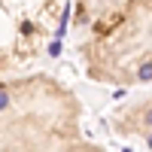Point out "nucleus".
Wrapping results in <instances>:
<instances>
[{"instance_id": "f03ea898", "label": "nucleus", "mask_w": 152, "mask_h": 152, "mask_svg": "<svg viewBox=\"0 0 152 152\" xmlns=\"http://www.w3.org/2000/svg\"><path fill=\"white\" fill-rule=\"evenodd\" d=\"M82 70L100 85L152 82V0H125L76 37Z\"/></svg>"}, {"instance_id": "f257e3e1", "label": "nucleus", "mask_w": 152, "mask_h": 152, "mask_svg": "<svg viewBox=\"0 0 152 152\" xmlns=\"http://www.w3.org/2000/svg\"><path fill=\"white\" fill-rule=\"evenodd\" d=\"M0 152H107L82 131V107L55 76L0 79Z\"/></svg>"}, {"instance_id": "20e7f679", "label": "nucleus", "mask_w": 152, "mask_h": 152, "mask_svg": "<svg viewBox=\"0 0 152 152\" xmlns=\"http://www.w3.org/2000/svg\"><path fill=\"white\" fill-rule=\"evenodd\" d=\"M125 0H73V31L82 34L104 21L110 12H116Z\"/></svg>"}, {"instance_id": "7ed1b4c3", "label": "nucleus", "mask_w": 152, "mask_h": 152, "mask_svg": "<svg viewBox=\"0 0 152 152\" xmlns=\"http://www.w3.org/2000/svg\"><path fill=\"white\" fill-rule=\"evenodd\" d=\"M67 9L70 0H0V79L49 52Z\"/></svg>"}]
</instances>
